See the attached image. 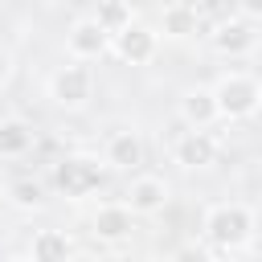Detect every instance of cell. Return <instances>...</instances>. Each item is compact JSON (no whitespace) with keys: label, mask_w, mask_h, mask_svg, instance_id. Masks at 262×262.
<instances>
[{"label":"cell","mask_w":262,"mask_h":262,"mask_svg":"<svg viewBox=\"0 0 262 262\" xmlns=\"http://www.w3.org/2000/svg\"><path fill=\"white\" fill-rule=\"evenodd\" d=\"M33 147V127L25 119H0V156L4 160H16Z\"/></svg>","instance_id":"15"},{"label":"cell","mask_w":262,"mask_h":262,"mask_svg":"<svg viewBox=\"0 0 262 262\" xmlns=\"http://www.w3.org/2000/svg\"><path fill=\"white\" fill-rule=\"evenodd\" d=\"M196 25H201V12H196L192 4H168V8L160 12V33H164V37H172V41L192 37V33H196Z\"/></svg>","instance_id":"14"},{"label":"cell","mask_w":262,"mask_h":262,"mask_svg":"<svg viewBox=\"0 0 262 262\" xmlns=\"http://www.w3.org/2000/svg\"><path fill=\"white\" fill-rule=\"evenodd\" d=\"M70 254H74V242L61 229H37L33 233V246H29L33 262H70Z\"/></svg>","instance_id":"13"},{"label":"cell","mask_w":262,"mask_h":262,"mask_svg":"<svg viewBox=\"0 0 262 262\" xmlns=\"http://www.w3.org/2000/svg\"><path fill=\"white\" fill-rule=\"evenodd\" d=\"M168 205V184L160 180V176H135L131 184H127V192H123V209L131 213V217H151V213H160Z\"/></svg>","instance_id":"7"},{"label":"cell","mask_w":262,"mask_h":262,"mask_svg":"<svg viewBox=\"0 0 262 262\" xmlns=\"http://www.w3.org/2000/svg\"><path fill=\"white\" fill-rule=\"evenodd\" d=\"M209 90H213V102H217V119H250L262 102V86L250 74H225Z\"/></svg>","instance_id":"3"},{"label":"cell","mask_w":262,"mask_h":262,"mask_svg":"<svg viewBox=\"0 0 262 262\" xmlns=\"http://www.w3.org/2000/svg\"><path fill=\"white\" fill-rule=\"evenodd\" d=\"M4 262H33L29 254H12V258H4Z\"/></svg>","instance_id":"21"},{"label":"cell","mask_w":262,"mask_h":262,"mask_svg":"<svg viewBox=\"0 0 262 262\" xmlns=\"http://www.w3.org/2000/svg\"><path fill=\"white\" fill-rule=\"evenodd\" d=\"M8 201L16 205V209H41L45 205V184L41 180H12L8 184Z\"/></svg>","instance_id":"16"},{"label":"cell","mask_w":262,"mask_h":262,"mask_svg":"<svg viewBox=\"0 0 262 262\" xmlns=\"http://www.w3.org/2000/svg\"><path fill=\"white\" fill-rule=\"evenodd\" d=\"M66 49H70L74 61H98V57L111 49V33H106L94 16H82V20H74L70 33H66Z\"/></svg>","instance_id":"5"},{"label":"cell","mask_w":262,"mask_h":262,"mask_svg":"<svg viewBox=\"0 0 262 262\" xmlns=\"http://www.w3.org/2000/svg\"><path fill=\"white\" fill-rule=\"evenodd\" d=\"M53 184H57L61 196L82 201V196H90L94 188L106 184V164H98L94 156H66L53 168Z\"/></svg>","instance_id":"2"},{"label":"cell","mask_w":262,"mask_h":262,"mask_svg":"<svg viewBox=\"0 0 262 262\" xmlns=\"http://www.w3.org/2000/svg\"><path fill=\"white\" fill-rule=\"evenodd\" d=\"M90 229H94L98 242H127V237L135 233V217H131L123 205H102V209L94 213Z\"/></svg>","instance_id":"12"},{"label":"cell","mask_w":262,"mask_h":262,"mask_svg":"<svg viewBox=\"0 0 262 262\" xmlns=\"http://www.w3.org/2000/svg\"><path fill=\"white\" fill-rule=\"evenodd\" d=\"M172 160L180 168H209L217 160V139L209 131H184L176 143H172Z\"/></svg>","instance_id":"9"},{"label":"cell","mask_w":262,"mask_h":262,"mask_svg":"<svg viewBox=\"0 0 262 262\" xmlns=\"http://www.w3.org/2000/svg\"><path fill=\"white\" fill-rule=\"evenodd\" d=\"M111 49H115L119 61H127V66H147V61L156 57V33H151L147 25H139V20H131L127 29H119V33L111 37Z\"/></svg>","instance_id":"6"},{"label":"cell","mask_w":262,"mask_h":262,"mask_svg":"<svg viewBox=\"0 0 262 262\" xmlns=\"http://www.w3.org/2000/svg\"><path fill=\"white\" fill-rule=\"evenodd\" d=\"M237 12H242V20L258 25L262 20V0H237Z\"/></svg>","instance_id":"19"},{"label":"cell","mask_w":262,"mask_h":262,"mask_svg":"<svg viewBox=\"0 0 262 262\" xmlns=\"http://www.w3.org/2000/svg\"><path fill=\"white\" fill-rule=\"evenodd\" d=\"M94 20H98V25H102V29L115 37V33H119V29H127L135 16H131V8H127L123 0H98V12H94Z\"/></svg>","instance_id":"17"},{"label":"cell","mask_w":262,"mask_h":262,"mask_svg":"<svg viewBox=\"0 0 262 262\" xmlns=\"http://www.w3.org/2000/svg\"><path fill=\"white\" fill-rule=\"evenodd\" d=\"M172 262H213V258H209L205 246H180V250L172 254Z\"/></svg>","instance_id":"18"},{"label":"cell","mask_w":262,"mask_h":262,"mask_svg":"<svg viewBox=\"0 0 262 262\" xmlns=\"http://www.w3.org/2000/svg\"><path fill=\"white\" fill-rule=\"evenodd\" d=\"M201 229H205V237H209L217 250H237V246H246L250 233H254V213H250L246 205H237V201H225V205H213V209L205 213Z\"/></svg>","instance_id":"1"},{"label":"cell","mask_w":262,"mask_h":262,"mask_svg":"<svg viewBox=\"0 0 262 262\" xmlns=\"http://www.w3.org/2000/svg\"><path fill=\"white\" fill-rule=\"evenodd\" d=\"M102 164L115 168V172H135L143 164V139L135 131H111L106 151H102Z\"/></svg>","instance_id":"10"},{"label":"cell","mask_w":262,"mask_h":262,"mask_svg":"<svg viewBox=\"0 0 262 262\" xmlns=\"http://www.w3.org/2000/svg\"><path fill=\"white\" fill-rule=\"evenodd\" d=\"M90 86H94L90 70H86L82 61H74V66H61V70L49 78V98H53L57 106H66V111H78V106H86Z\"/></svg>","instance_id":"4"},{"label":"cell","mask_w":262,"mask_h":262,"mask_svg":"<svg viewBox=\"0 0 262 262\" xmlns=\"http://www.w3.org/2000/svg\"><path fill=\"white\" fill-rule=\"evenodd\" d=\"M8 74H12V61H8V53H4V49H0V86H4V82H8Z\"/></svg>","instance_id":"20"},{"label":"cell","mask_w":262,"mask_h":262,"mask_svg":"<svg viewBox=\"0 0 262 262\" xmlns=\"http://www.w3.org/2000/svg\"><path fill=\"white\" fill-rule=\"evenodd\" d=\"M254 45H258V29L250 20H242V16H229V20H221L213 29V49L221 57H250Z\"/></svg>","instance_id":"8"},{"label":"cell","mask_w":262,"mask_h":262,"mask_svg":"<svg viewBox=\"0 0 262 262\" xmlns=\"http://www.w3.org/2000/svg\"><path fill=\"white\" fill-rule=\"evenodd\" d=\"M180 119L188 123V131H209L217 123V102L209 86H192L180 94Z\"/></svg>","instance_id":"11"}]
</instances>
